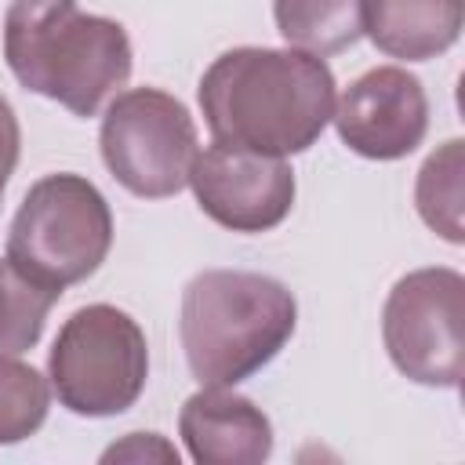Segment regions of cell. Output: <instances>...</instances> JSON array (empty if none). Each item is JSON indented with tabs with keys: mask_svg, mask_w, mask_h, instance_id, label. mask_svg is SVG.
I'll list each match as a JSON object with an SVG mask.
<instances>
[{
	"mask_svg": "<svg viewBox=\"0 0 465 465\" xmlns=\"http://www.w3.org/2000/svg\"><path fill=\"white\" fill-rule=\"evenodd\" d=\"M331 120L356 156L400 160L414 153L429 131V98L414 73L378 65L341 91Z\"/></svg>",
	"mask_w": 465,
	"mask_h": 465,
	"instance_id": "obj_9",
	"label": "cell"
},
{
	"mask_svg": "<svg viewBox=\"0 0 465 465\" xmlns=\"http://www.w3.org/2000/svg\"><path fill=\"white\" fill-rule=\"evenodd\" d=\"M62 294L18 272L7 258L0 262V352L15 356L40 341L51 305Z\"/></svg>",
	"mask_w": 465,
	"mask_h": 465,
	"instance_id": "obj_14",
	"label": "cell"
},
{
	"mask_svg": "<svg viewBox=\"0 0 465 465\" xmlns=\"http://www.w3.org/2000/svg\"><path fill=\"white\" fill-rule=\"evenodd\" d=\"M18 145H22V131H18V120H15V109L11 102L0 94V196L7 189V178L18 163Z\"/></svg>",
	"mask_w": 465,
	"mask_h": 465,
	"instance_id": "obj_17",
	"label": "cell"
},
{
	"mask_svg": "<svg viewBox=\"0 0 465 465\" xmlns=\"http://www.w3.org/2000/svg\"><path fill=\"white\" fill-rule=\"evenodd\" d=\"M98 145L109 174L142 200L182 193L200 153L189 109L160 87L120 91L102 116Z\"/></svg>",
	"mask_w": 465,
	"mask_h": 465,
	"instance_id": "obj_6",
	"label": "cell"
},
{
	"mask_svg": "<svg viewBox=\"0 0 465 465\" xmlns=\"http://www.w3.org/2000/svg\"><path fill=\"white\" fill-rule=\"evenodd\" d=\"M196 98L214 142L294 156L334 116V73L294 47H232L207 65Z\"/></svg>",
	"mask_w": 465,
	"mask_h": 465,
	"instance_id": "obj_1",
	"label": "cell"
},
{
	"mask_svg": "<svg viewBox=\"0 0 465 465\" xmlns=\"http://www.w3.org/2000/svg\"><path fill=\"white\" fill-rule=\"evenodd\" d=\"M4 58L25 91L65 105L73 116H94L131 76L127 29L76 0H11Z\"/></svg>",
	"mask_w": 465,
	"mask_h": 465,
	"instance_id": "obj_2",
	"label": "cell"
},
{
	"mask_svg": "<svg viewBox=\"0 0 465 465\" xmlns=\"http://www.w3.org/2000/svg\"><path fill=\"white\" fill-rule=\"evenodd\" d=\"M178 432L200 465H262L272 454V425L232 385H203L182 403Z\"/></svg>",
	"mask_w": 465,
	"mask_h": 465,
	"instance_id": "obj_10",
	"label": "cell"
},
{
	"mask_svg": "<svg viewBox=\"0 0 465 465\" xmlns=\"http://www.w3.org/2000/svg\"><path fill=\"white\" fill-rule=\"evenodd\" d=\"M360 18L381 54L429 62L458 44L465 0H360Z\"/></svg>",
	"mask_w": 465,
	"mask_h": 465,
	"instance_id": "obj_11",
	"label": "cell"
},
{
	"mask_svg": "<svg viewBox=\"0 0 465 465\" xmlns=\"http://www.w3.org/2000/svg\"><path fill=\"white\" fill-rule=\"evenodd\" d=\"M189 185L200 211L232 232H269L294 207L291 163L240 145L214 142L196 153Z\"/></svg>",
	"mask_w": 465,
	"mask_h": 465,
	"instance_id": "obj_8",
	"label": "cell"
},
{
	"mask_svg": "<svg viewBox=\"0 0 465 465\" xmlns=\"http://www.w3.org/2000/svg\"><path fill=\"white\" fill-rule=\"evenodd\" d=\"M102 461H167V465H178V450L156 436V432H127V440L113 443Z\"/></svg>",
	"mask_w": 465,
	"mask_h": 465,
	"instance_id": "obj_16",
	"label": "cell"
},
{
	"mask_svg": "<svg viewBox=\"0 0 465 465\" xmlns=\"http://www.w3.org/2000/svg\"><path fill=\"white\" fill-rule=\"evenodd\" d=\"M294 294L262 272L203 269L182 294V349L200 385H240L294 334Z\"/></svg>",
	"mask_w": 465,
	"mask_h": 465,
	"instance_id": "obj_3",
	"label": "cell"
},
{
	"mask_svg": "<svg viewBox=\"0 0 465 465\" xmlns=\"http://www.w3.org/2000/svg\"><path fill=\"white\" fill-rule=\"evenodd\" d=\"M47 378L58 403L80 418L124 414L149 381L145 331L116 305H84L58 327Z\"/></svg>",
	"mask_w": 465,
	"mask_h": 465,
	"instance_id": "obj_5",
	"label": "cell"
},
{
	"mask_svg": "<svg viewBox=\"0 0 465 465\" xmlns=\"http://www.w3.org/2000/svg\"><path fill=\"white\" fill-rule=\"evenodd\" d=\"M109 247L113 211L98 185L73 171L33 182L7 232V262L58 294L94 276Z\"/></svg>",
	"mask_w": 465,
	"mask_h": 465,
	"instance_id": "obj_4",
	"label": "cell"
},
{
	"mask_svg": "<svg viewBox=\"0 0 465 465\" xmlns=\"http://www.w3.org/2000/svg\"><path fill=\"white\" fill-rule=\"evenodd\" d=\"M414 203L421 222L440 232L447 243H461L465 240V142L450 138L443 142L436 153H429V160L418 171L414 182Z\"/></svg>",
	"mask_w": 465,
	"mask_h": 465,
	"instance_id": "obj_13",
	"label": "cell"
},
{
	"mask_svg": "<svg viewBox=\"0 0 465 465\" xmlns=\"http://www.w3.org/2000/svg\"><path fill=\"white\" fill-rule=\"evenodd\" d=\"M465 276L458 269H414L400 276L381 309V338L396 371L418 385L461 381Z\"/></svg>",
	"mask_w": 465,
	"mask_h": 465,
	"instance_id": "obj_7",
	"label": "cell"
},
{
	"mask_svg": "<svg viewBox=\"0 0 465 465\" xmlns=\"http://www.w3.org/2000/svg\"><path fill=\"white\" fill-rule=\"evenodd\" d=\"M51 407V385L47 378L0 352V443H22L29 440L44 421Z\"/></svg>",
	"mask_w": 465,
	"mask_h": 465,
	"instance_id": "obj_15",
	"label": "cell"
},
{
	"mask_svg": "<svg viewBox=\"0 0 465 465\" xmlns=\"http://www.w3.org/2000/svg\"><path fill=\"white\" fill-rule=\"evenodd\" d=\"M272 18L287 47L338 54L363 36L360 0H272Z\"/></svg>",
	"mask_w": 465,
	"mask_h": 465,
	"instance_id": "obj_12",
	"label": "cell"
}]
</instances>
